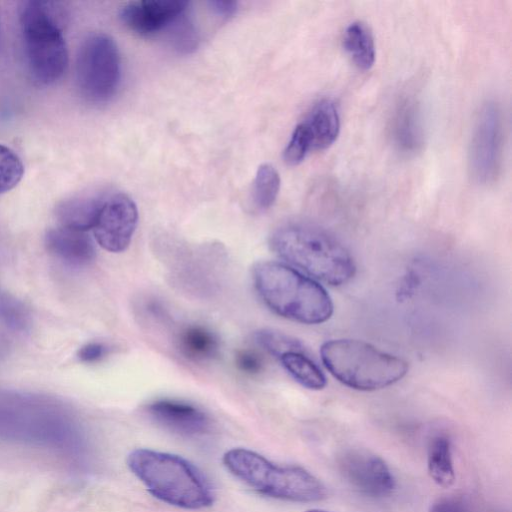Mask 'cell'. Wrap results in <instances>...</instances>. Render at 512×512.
I'll use <instances>...</instances> for the list:
<instances>
[{
  "instance_id": "1",
  "label": "cell",
  "mask_w": 512,
  "mask_h": 512,
  "mask_svg": "<svg viewBox=\"0 0 512 512\" xmlns=\"http://www.w3.org/2000/svg\"><path fill=\"white\" fill-rule=\"evenodd\" d=\"M271 247L289 264L327 284L338 286L355 274L349 250L331 233L316 225L291 222L271 236Z\"/></svg>"
},
{
  "instance_id": "2",
  "label": "cell",
  "mask_w": 512,
  "mask_h": 512,
  "mask_svg": "<svg viewBox=\"0 0 512 512\" xmlns=\"http://www.w3.org/2000/svg\"><path fill=\"white\" fill-rule=\"evenodd\" d=\"M18 16L29 74L39 84H53L69 62L63 37L66 10L59 2L30 0L20 3Z\"/></svg>"
},
{
  "instance_id": "3",
  "label": "cell",
  "mask_w": 512,
  "mask_h": 512,
  "mask_svg": "<svg viewBox=\"0 0 512 512\" xmlns=\"http://www.w3.org/2000/svg\"><path fill=\"white\" fill-rule=\"evenodd\" d=\"M253 281L263 302L284 318L303 324H320L333 313L327 291L288 265L259 262L253 268Z\"/></svg>"
},
{
  "instance_id": "4",
  "label": "cell",
  "mask_w": 512,
  "mask_h": 512,
  "mask_svg": "<svg viewBox=\"0 0 512 512\" xmlns=\"http://www.w3.org/2000/svg\"><path fill=\"white\" fill-rule=\"evenodd\" d=\"M130 470L156 498L171 505L200 509L214 501L205 476L186 459L150 449H135L127 459Z\"/></svg>"
},
{
  "instance_id": "5",
  "label": "cell",
  "mask_w": 512,
  "mask_h": 512,
  "mask_svg": "<svg viewBox=\"0 0 512 512\" xmlns=\"http://www.w3.org/2000/svg\"><path fill=\"white\" fill-rule=\"evenodd\" d=\"M321 359L344 385L374 391L401 380L408 371L405 360L355 339H334L321 346Z\"/></svg>"
},
{
  "instance_id": "6",
  "label": "cell",
  "mask_w": 512,
  "mask_h": 512,
  "mask_svg": "<svg viewBox=\"0 0 512 512\" xmlns=\"http://www.w3.org/2000/svg\"><path fill=\"white\" fill-rule=\"evenodd\" d=\"M223 463L234 476L269 497L302 503L327 497L324 484L306 469L276 465L248 449L227 451Z\"/></svg>"
},
{
  "instance_id": "7",
  "label": "cell",
  "mask_w": 512,
  "mask_h": 512,
  "mask_svg": "<svg viewBox=\"0 0 512 512\" xmlns=\"http://www.w3.org/2000/svg\"><path fill=\"white\" fill-rule=\"evenodd\" d=\"M75 77L80 95L90 103H105L115 95L121 79V59L112 37L97 32L83 40Z\"/></svg>"
},
{
  "instance_id": "8",
  "label": "cell",
  "mask_w": 512,
  "mask_h": 512,
  "mask_svg": "<svg viewBox=\"0 0 512 512\" xmlns=\"http://www.w3.org/2000/svg\"><path fill=\"white\" fill-rule=\"evenodd\" d=\"M501 114L498 106L488 102L478 112L470 144L469 162L473 177L481 183L497 174L501 156Z\"/></svg>"
},
{
  "instance_id": "9",
  "label": "cell",
  "mask_w": 512,
  "mask_h": 512,
  "mask_svg": "<svg viewBox=\"0 0 512 512\" xmlns=\"http://www.w3.org/2000/svg\"><path fill=\"white\" fill-rule=\"evenodd\" d=\"M137 222L138 210L134 201L123 193H114L105 195L92 230L103 249L119 253L130 245Z\"/></svg>"
},
{
  "instance_id": "10",
  "label": "cell",
  "mask_w": 512,
  "mask_h": 512,
  "mask_svg": "<svg viewBox=\"0 0 512 512\" xmlns=\"http://www.w3.org/2000/svg\"><path fill=\"white\" fill-rule=\"evenodd\" d=\"M343 477L358 491L371 497H385L394 490L395 479L386 462L365 450H348L338 458Z\"/></svg>"
},
{
  "instance_id": "11",
  "label": "cell",
  "mask_w": 512,
  "mask_h": 512,
  "mask_svg": "<svg viewBox=\"0 0 512 512\" xmlns=\"http://www.w3.org/2000/svg\"><path fill=\"white\" fill-rule=\"evenodd\" d=\"M181 0H140L125 4L119 13L122 23L131 31L151 36L165 31L187 10Z\"/></svg>"
},
{
  "instance_id": "12",
  "label": "cell",
  "mask_w": 512,
  "mask_h": 512,
  "mask_svg": "<svg viewBox=\"0 0 512 512\" xmlns=\"http://www.w3.org/2000/svg\"><path fill=\"white\" fill-rule=\"evenodd\" d=\"M148 412L163 426L185 435L202 434L210 426L208 416L201 409L179 400H156L148 406Z\"/></svg>"
},
{
  "instance_id": "13",
  "label": "cell",
  "mask_w": 512,
  "mask_h": 512,
  "mask_svg": "<svg viewBox=\"0 0 512 512\" xmlns=\"http://www.w3.org/2000/svg\"><path fill=\"white\" fill-rule=\"evenodd\" d=\"M45 246L57 259L77 267L88 265L96 254L94 243L86 232L62 226L46 233Z\"/></svg>"
},
{
  "instance_id": "14",
  "label": "cell",
  "mask_w": 512,
  "mask_h": 512,
  "mask_svg": "<svg viewBox=\"0 0 512 512\" xmlns=\"http://www.w3.org/2000/svg\"><path fill=\"white\" fill-rule=\"evenodd\" d=\"M302 123L308 133L312 151L328 148L340 132V116L335 102L330 99L320 100Z\"/></svg>"
},
{
  "instance_id": "15",
  "label": "cell",
  "mask_w": 512,
  "mask_h": 512,
  "mask_svg": "<svg viewBox=\"0 0 512 512\" xmlns=\"http://www.w3.org/2000/svg\"><path fill=\"white\" fill-rule=\"evenodd\" d=\"M105 195H78L61 201L55 210L60 226L87 232L96 223Z\"/></svg>"
},
{
  "instance_id": "16",
  "label": "cell",
  "mask_w": 512,
  "mask_h": 512,
  "mask_svg": "<svg viewBox=\"0 0 512 512\" xmlns=\"http://www.w3.org/2000/svg\"><path fill=\"white\" fill-rule=\"evenodd\" d=\"M180 352L190 360L206 361L214 358L219 351L217 336L201 325H188L177 335Z\"/></svg>"
},
{
  "instance_id": "17",
  "label": "cell",
  "mask_w": 512,
  "mask_h": 512,
  "mask_svg": "<svg viewBox=\"0 0 512 512\" xmlns=\"http://www.w3.org/2000/svg\"><path fill=\"white\" fill-rule=\"evenodd\" d=\"M343 46L353 63L362 70L370 69L376 58L373 34L362 21L349 24L344 32Z\"/></svg>"
},
{
  "instance_id": "18",
  "label": "cell",
  "mask_w": 512,
  "mask_h": 512,
  "mask_svg": "<svg viewBox=\"0 0 512 512\" xmlns=\"http://www.w3.org/2000/svg\"><path fill=\"white\" fill-rule=\"evenodd\" d=\"M278 359L284 369L302 386L311 390H320L326 386L324 373L305 348L288 351Z\"/></svg>"
},
{
  "instance_id": "19",
  "label": "cell",
  "mask_w": 512,
  "mask_h": 512,
  "mask_svg": "<svg viewBox=\"0 0 512 512\" xmlns=\"http://www.w3.org/2000/svg\"><path fill=\"white\" fill-rule=\"evenodd\" d=\"M427 467L431 479L439 486L448 488L455 482V472L449 439L434 436L428 445Z\"/></svg>"
},
{
  "instance_id": "20",
  "label": "cell",
  "mask_w": 512,
  "mask_h": 512,
  "mask_svg": "<svg viewBox=\"0 0 512 512\" xmlns=\"http://www.w3.org/2000/svg\"><path fill=\"white\" fill-rule=\"evenodd\" d=\"M280 176L270 164L258 167L252 183L251 201L258 211L269 209L275 202L280 190Z\"/></svg>"
},
{
  "instance_id": "21",
  "label": "cell",
  "mask_w": 512,
  "mask_h": 512,
  "mask_svg": "<svg viewBox=\"0 0 512 512\" xmlns=\"http://www.w3.org/2000/svg\"><path fill=\"white\" fill-rule=\"evenodd\" d=\"M165 31L167 32V40L170 46L178 53H191L198 46V32L191 19L186 16V11Z\"/></svg>"
},
{
  "instance_id": "22",
  "label": "cell",
  "mask_w": 512,
  "mask_h": 512,
  "mask_svg": "<svg viewBox=\"0 0 512 512\" xmlns=\"http://www.w3.org/2000/svg\"><path fill=\"white\" fill-rule=\"evenodd\" d=\"M24 174L19 156L8 146L0 144V194L18 185Z\"/></svg>"
},
{
  "instance_id": "23",
  "label": "cell",
  "mask_w": 512,
  "mask_h": 512,
  "mask_svg": "<svg viewBox=\"0 0 512 512\" xmlns=\"http://www.w3.org/2000/svg\"><path fill=\"white\" fill-rule=\"evenodd\" d=\"M255 340L263 349L277 358L288 351L304 349L297 339L270 329L257 331Z\"/></svg>"
},
{
  "instance_id": "24",
  "label": "cell",
  "mask_w": 512,
  "mask_h": 512,
  "mask_svg": "<svg viewBox=\"0 0 512 512\" xmlns=\"http://www.w3.org/2000/svg\"><path fill=\"white\" fill-rule=\"evenodd\" d=\"M311 143L303 123H299L284 150V160L290 166H295L301 163L309 152H311Z\"/></svg>"
},
{
  "instance_id": "25",
  "label": "cell",
  "mask_w": 512,
  "mask_h": 512,
  "mask_svg": "<svg viewBox=\"0 0 512 512\" xmlns=\"http://www.w3.org/2000/svg\"><path fill=\"white\" fill-rule=\"evenodd\" d=\"M414 112L411 106H404L397 118V138L405 147L413 146L417 142L418 126Z\"/></svg>"
},
{
  "instance_id": "26",
  "label": "cell",
  "mask_w": 512,
  "mask_h": 512,
  "mask_svg": "<svg viewBox=\"0 0 512 512\" xmlns=\"http://www.w3.org/2000/svg\"><path fill=\"white\" fill-rule=\"evenodd\" d=\"M235 362L240 371L249 375L258 374L263 369L261 357L251 350L239 351L236 355Z\"/></svg>"
},
{
  "instance_id": "27",
  "label": "cell",
  "mask_w": 512,
  "mask_h": 512,
  "mask_svg": "<svg viewBox=\"0 0 512 512\" xmlns=\"http://www.w3.org/2000/svg\"><path fill=\"white\" fill-rule=\"evenodd\" d=\"M109 352V348L101 342H90L82 346L77 356L84 363H95L102 360Z\"/></svg>"
},
{
  "instance_id": "28",
  "label": "cell",
  "mask_w": 512,
  "mask_h": 512,
  "mask_svg": "<svg viewBox=\"0 0 512 512\" xmlns=\"http://www.w3.org/2000/svg\"><path fill=\"white\" fill-rule=\"evenodd\" d=\"M429 512H466V509L459 499L441 498L431 505Z\"/></svg>"
},
{
  "instance_id": "29",
  "label": "cell",
  "mask_w": 512,
  "mask_h": 512,
  "mask_svg": "<svg viewBox=\"0 0 512 512\" xmlns=\"http://www.w3.org/2000/svg\"><path fill=\"white\" fill-rule=\"evenodd\" d=\"M211 10L221 19L232 17L236 11L238 4L235 1L215 0L209 2Z\"/></svg>"
},
{
  "instance_id": "30",
  "label": "cell",
  "mask_w": 512,
  "mask_h": 512,
  "mask_svg": "<svg viewBox=\"0 0 512 512\" xmlns=\"http://www.w3.org/2000/svg\"><path fill=\"white\" fill-rule=\"evenodd\" d=\"M305 512H328V511H325V510H321V509H309Z\"/></svg>"
},
{
  "instance_id": "31",
  "label": "cell",
  "mask_w": 512,
  "mask_h": 512,
  "mask_svg": "<svg viewBox=\"0 0 512 512\" xmlns=\"http://www.w3.org/2000/svg\"><path fill=\"white\" fill-rule=\"evenodd\" d=\"M0 33H1V30H0Z\"/></svg>"
}]
</instances>
